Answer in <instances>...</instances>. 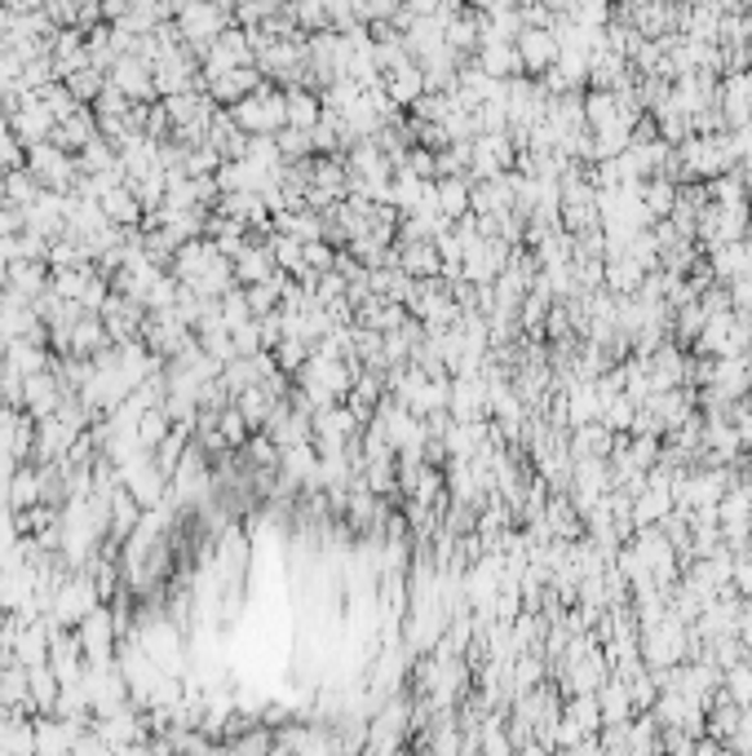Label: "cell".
<instances>
[{
  "label": "cell",
  "mask_w": 752,
  "mask_h": 756,
  "mask_svg": "<svg viewBox=\"0 0 752 756\" xmlns=\"http://www.w3.org/2000/svg\"><path fill=\"white\" fill-rule=\"evenodd\" d=\"M637 651H641V664L647 668H673V664L691 660V624L678 619L673 610H664L660 619L641 624Z\"/></svg>",
  "instance_id": "1"
},
{
  "label": "cell",
  "mask_w": 752,
  "mask_h": 756,
  "mask_svg": "<svg viewBox=\"0 0 752 756\" xmlns=\"http://www.w3.org/2000/svg\"><path fill=\"white\" fill-rule=\"evenodd\" d=\"M227 112L235 116V125L244 133H279L288 125V93L275 80H262L248 97H240L235 106H227Z\"/></svg>",
  "instance_id": "2"
},
{
  "label": "cell",
  "mask_w": 752,
  "mask_h": 756,
  "mask_svg": "<svg viewBox=\"0 0 752 756\" xmlns=\"http://www.w3.org/2000/svg\"><path fill=\"white\" fill-rule=\"evenodd\" d=\"M97 602H102V589H97L93 571H67V575L58 580L49 606H45V619H49L54 628H76Z\"/></svg>",
  "instance_id": "3"
},
{
  "label": "cell",
  "mask_w": 752,
  "mask_h": 756,
  "mask_svg": "<svg viewBox=\"0 0 752 756\" xmlns=\"http://www.w3.org/2000/svg\"><path fill=\"white\" fill-rule=\"evenodd\" d=\"M120 619L116 610L97 602L80 624H76V641H80V651H84V664H112L116 651H120Z\"/></svg>",
  "instance_id": "4"
},
{
  "label": "cell",
  "mask_w": 752,
  "mask_h": 756,
  "mask_svg": "<svg viewBox=\"0 0 752 756\" xmlns=\"http://www.w3.org/2000/svg\"><path fill=\"white\" fill-rule=\"evenodd\" d=\"M173 23H177L182 45H186V49H195V54H204L212 40H218V36L231 27V14H227V10H218V5H212V0H186V5L173 14Z\"/></svg>",
  "instance_id": "5"
},
{
  "label": "cell",
  "mask_w": 752,
  "mask_h": 756,
  "mask_svg": "<svg viewBox=\"0 0 752 756\" xmlns=\"http://www.w3.org/2000/svg\"><path fill=\"white\" fill-rule=\"evenodd\" d=\"M253 62H257V54H253L248 32H244L240 23H231L218 40H212V45L199 54V75H204V84H208V80H218V75H227V71H235V67H253Z\"/></svg>",
  "instance_id": "6"
},
{
  "label": "cell",
  "mask_w": 752,
  "mask_h": 756,
  "mask_svg": "<svg viewBox=\"0 0 752 756\" xmlns=\"http://www.w3.org/2000/svg\"><path fill=\"white\" fill-rule=\"evenodd\" d=\"M27 168L41 177L45 190H76V182H80V164H76V155L62 151V147H54V142H36V147H27Z\"/></svg>",
  "instance_id": "7"
},
{
  "label": "cell",
  "mask_w": 752,
  "mask_h": 756,
  "mask_svg": "<svg viewBox=\"0 0 752 756\" xmlns=\"http://www.w3.org/2000/svg\"><path fill=\"white\" fill-rule=\"evenodd\" d=\"M142 341H147L160 359H173V354H182V350L195 341V328H190V323H186L177 310H160V314H147Z\"/></svg>",
  "instance_id": "8"
},
{
  "label": "cell",
  "mask_w": 752,
  "mask_h": 756,
  "mask_svg": "<svg viewBox=\"0 0 752 756\" xmlns=\"http://www.w3.org/2000/svg\"><path fill=\"white\" fill-rule=\"evenodd\" d=\"M97 314L106 323V337H112V346H125V341H138L142 337V323H147V305L142 301H134V296H125V292L112 288V296L102 301Z\"/></svg>",
  "instance_id": "9"
},
{
  "label": "cell",
  "mask_w": 752,
  "mask_h": 756,
  "mask_svg": "<svg viewBox=\"0 0 752 756\" xmlns=\"http://www.w3.org/2000/svg\"><path fill=\"white\" fill-rule=\"evenodd\" d=\"M448 416H452V420H491V403H487V376H483V372H452V389H448Z\"/></svg>",
  "instance_id": "10"
},
{
  "label": "cell",
  "mask_w": 752,
  "mask_h": 756,
  "mask_svg": "<svg viewBox=\"0 0 752 756\" xmlns=\"http://www.w3.org/2000/svg\"><path fill=\"white\" fill-rule=\"evenodd\" d=\"M509 253H513V248H509L500 235H478V240L465 248V257H461V279H470V283H496V275L505 270Z\"/></svg>",
  "instance_id": "11"
},
{
  "label": "cell",
  "mask_w": 752,
  "mask_h": 756,
  "mask_svg": "<svg viewBox=\"0 0 752 756\" xmlns=\"http://www.w3.org/2000/svg\"><path fill=\"white\" fill-rule=\"evenodd\" d=\"M106 80H112L120 93H129L134 102H155V67L147 54H120L112 67H106Z\"/></svg>",
  "instance_id": "12"
},
{
  "label": "cell",
  "mask_w": 752,
  "mask_h": 756,
  "mask_svg": "<svg viewBox=\"0 0 752 756\" xmlns=\"http://www.w3.org/2000/svg\"><path fill=\"white\" fill-rule=\"evenodd\" d=\"M84 434V429H76L71 420H62L58 411L54 416H41L36 420V447H32V465H54V461H62L71 447H76V439Z\"/></svg>",
  "instance_id": "13"
},
{
  "label": "cell",
  "mask_w": 752,
  "mask_h": 756,
  "mask_svg": "<svg viewBox=\"0 0 752 756\" xmlns=\"http://www.w3.org/2000/svg\"><path fill=\"white\" fill-rule=\"evenodd\" d=\"M513 45H518L522 71H527V75H535V80H541V75H545V71L558 62V49H563V45H558V36H554L549 27H522Z\"/></svg>",
  "instance_id": "14"
},
{
  "label": "cell",
  "mask_w": 752,
  "mask_h": 756,
  "mask_svg": "<svg viewBox=\"0 0 752 756\" xmlns=\"http://www.w3.org/2000/svg\"><path fill=\"white\" fill-rule=\"evenodd\" d=\"M71 389L62 385V376L54 372V368H45V372H32L27 381H23V411L32 416V420H41V416H54L58 411V403L67 398Z\"/></svg>",
  "instance_id": "15"
},
{
  "label": "cell",
  "mask_w": 752,
  "mask_h": 756,
  "mask_svg": "<svg viewBox=\"0 0 752 756\" xmlns=\"http://www.w3.org/2000/svg\"><path fill=\"white\" fill-rule=\"evenodd\" d=\"M10 125H14V133H19L23 147H36V142H49L54 138V125L58 120H54V112H49V106L36 97V89H32L19 112H10Z\"/></svg>",
  "instance_id": "16"
},
{
  "label": "cell",
  "mask_w": 752,
  "mask_h": 756,
  "mask_svg": "<svg viewBox=\"0 0 752 756\" xmlns=\"http://www.w3.org/2000/svg\"><path fill=\"white\" fill-rule=\"evenodd\" d=\"M647 266H641L628 248H620V253H606L602 257V288L606 292H615V296H628V292H637L641 283H647Z\"/></svg>",
  "instance_id": "17"
},
{
  "label": "cell",
  "mask_w": 752,
  "mask_h": 756,
  "mask_svg": "<svg viewBox=\"0 0 752 756\" xmlns=\"http://www.w3.org/2000/svg\"><path fill=\"white\" fill-rule=\"evenodd\" d=\"M633 80H637L633 62L624 54H615L611 45L589 54V89H628Z\"/></svg>",
  "instance_id": "18"
},
{
  "label": "cell",
  "mask_w": 752,
  "mask_h": 756,
  "mask_svg": "<svg viewBox=\"0 0 752 756\" xmlns=\"http://www.w3.org/2000/svg\"><path fill=\"white\" fill-rule=\"evenodd\" d=\"M97 203H102V218L112 222V226H125V231L129 226H142V218H147V208H142V199L134 190V182H120L112 190H102Z\"/></svg>",
  "instance_id": "19"
},
{
  "label": "cell",
  "mask_w": 752,
  "mask_h": 756,
  "mask_svg": "<svg viewBox=\"0 0 752 756\" xmlns=\"http://www.w3.org/2000/svg\"><path fill=\"white\" fill-rule=\"evenodd\" d=\"M394 261L412 279H435V275H443V257H439V244L435 240H398L394 244Z\"/></svg>",
  "instance_id": "20"
},
{
  "label": "cell",
  "mask_w": 752,
  "mask_h": 756,
  "mask_svg": "<svg viewBox=\"0 0 752 756\" xmlns=\"http://www.w3.org/2000/svg\"><path fill=\"white\" fill-rule=\"evenodd\" d=\"M231 270H235V283L240 288H248V283H262V279H270L279 266H275V253H270V244L266 240H248L235 257H231Z\"/></svg>",
  "instance_id": "21"
},
{
  "label": "cell",
  "mask_w": 752,
  "mask_h": 756,
  "mask_svg": "<svg viewBox=\"0 0 752 756\" xmlns=\"http://www.w3.org/2000/svg\"><path fill=\"white\" fill-rule=\"evenodd\" d=\"M704 266L713 270V279H717V283H730L734 275L752 270V248H748V240H726V244H708V248H704Z\"/></svg>",
  "instance_id": "22"
},
{
  "label": "cell",
  "mask_w": 752,
  "mask_h": 756,
  "mask_svg": "<svg viewBox=\"0 0 752 756\" xmlns=\"http://www.w3.org/2000/svg\"><path fill=\"white\" fill-rule=\"evenodd\" d=\"M49 645H54V628H49V619H45V615H36V619H27V624L19 628V641H14V660H19L23 668L49 664Z\"/></svg>",
  "instance_id": "23"
},
{
  "label": "cell",
  "mask_w": 752,
  "mask_h": 756,
  "mask_svg": "<svg viewBox=\"0 0 752 756\" xmlns=\"http://www.w3.org/2000/svg\"><path fill=\"white\" fill-rule=\"evenodd\" d=\"M385 93H390V102L398 106V112H412V102L425 93V75H420V62L416 58H407V62H398L394 71H385Z\"/></svg>",
  "instance_id": "24"
},
{
  "label": "cell",
  "mask_w": 752,
  "mask_h": 756,
  "mask_svg": "<svg viewBox=\"0 0 752 756\" xmlns=\"http://www.w3.org/2000/svg\"><path fill=\"white\" fill-rule=\"evenodd\" d=\"M615 439H620V434H611V429H606L602 420H589V424H576V429H567V447H571V461H580V456H606V461H611V452H615Z\"/></svg>",
  "instance_id": "25"
},
{
  "label": "cell",
  "mask_w": 752,
  "mask_h": 756,
  "mask_svg": "<svg viewBox=\"0 0 752 756\" xmlns=\"http://www.w3.org/2000/svg\"><path fill=\"white\" fill-rule=\"evenodd\" d=\"M262 80H266V75L257 71V62H253V67H235V71H227V75H218V80H208V97L218 102V106H235V102L248 97Z\"/></svg>",
  "instance_id": "26"
},
{
  "label": "cell",
  "mask_w": 752,
  "mask_h": 756,
  "mask_svg": "<svg viewBox=\"0 0 752 756\" xmlns=\"http://www.w3.org/2000/svg\"><path fill=\"white\" fill-rule=\"evenodd\" d=\"M89 138H97V116H93V106H84V102H80L67 120H58V125H54V138H49V142L76 155V151H80Z\"/></svg>",
  "instance_id": "27"
},
{
  "label": "cell",
  "mask_w": 752,
  "mask_h": 756,
  "mask_svg": "<svg viewBox=\"0 0 752 756\" xmlns=\"http://www.w3.org/2000/svg\"><path fill=\"white\" fill-rule=\"evenodd\" d=\"M5 288H14L23 301H36L49 288V261H32V257H14L5 266Z\"/></svg>",
  "instance_id": "28"
},
{
  "label": "cell",
  "mask_w": 752,
  "mask_h": 756,
  "mask_svg": "<svg viewBox=\"0 0 752 756\" xmlns=\"http://www.w3.org/2000/svg\"><path fill=\"white\" fill-rule=\"evenodd\" d=\"M106 346H112V337H106V323L97 310H84L76 323H71V354L80 359H97Z\"/></svg>",
  "instance_id": "29"
},
{
  "label": "cell",
  "mask_w": 752,
  "mask_h": 756,
  "mask_svg": "<svg viewBox=\"0 0 752 756\" xmlns=\"http://www.w3.org/2000/svg\"><path fill=\"white\" fill-rule=\"evenodd\" d=\"M142 500L125 487V482H116L112 487V539H106V545H125V539H129V531L142 522Z\"/></svg>",
  "instance_id": "30"
},
{
  "label": "cell",
  "mask_w": 752,
  "mask_h": 756,
  "mask_svg": "<svg viewBox=\"0 0 752 756\" xmlns=\"http://www.w3.org/2000/svg\"><path fill=\"white\" fill-rule=\"evenodd\" d=\"M0 359H5L23 381L32 376V372H45V368H54V350L45 346V341H27V337H19V341H10L5 346V354H0Z\"/></svg>",
  "instance_id": "31"
},
{
  "label": "cell",
  "mask_w": 752,
  "mask_h": 756,
  "mask_svg": "<svg viewBox=\"0 0 752 756\" xmlns=\"http://www.w3.org/2000/svg\"><path fill=\"white\" fill-rule=\"evenodd\" d=\"M474 67L487 71L491 80L527 75V71H522V58H518V45H478V49H474Z\"/></svg>",
  "instance_id": "32"
},
{
  "label": "cell",
  "mask_w": 752,
  "mask_h": 756,
  "mask_svg": "<svg viewBox=\"0 0 752 756\" xmlns=\"http://www.w3.org/2000/svg\"><path fill=\"white\" fill-rule=\"evenodd\" d=\"M288 125L297 129H314L319 120H324V97H319V89L310 84H288Z\"/></svg>",
  "instance_id": "33"
},
{
  "label": "cell",
  "mask_w": 752,
  "mask_h": 756,
  "mask_svg": "<svg viewBox=\"0 0 752 756\" xmlns=\"http://www.w3.org/2000/svg\"><path fill=\"white\" fill-rule=\"evenodd\" d=\"M0 190H5V203H14V208H27V203H36L41 199V177L27 168V164H19V168H10V173H0Z\"/></svg>",
  "instance_id": "34"
},
{
  "label": "cell",
  "mask_w": 752,
  "mask_h": 756,
  "mask_svg": "<svg viewBox=\"0 0 752 756\" xmlns=\"http://www.w3.org/2000/svg\"><path fill=\"white\" fill-rule=\"evenodd\" d=\"M678 186H682V182H673V177H664V173H656V177L641 182V203H647L651 222H656V218H669V212H673V203H678Z\"/></svg>",
  "instance_id": "35"
},
{
  "label": "cell",
  "mask_w": 752,
  "mask_h": 756,
  "mask_svg": "<svg viewBox=\"0 0 752 756\" xmlns=\"http://www.w3.org/2000/svg\"><path fill=\"white\" fill-rule=\"evenodd\" d=\"M32 504H41V465L23 461L10 474V509H32Z\"/></svg>",
  "instance_id": "36"
},
{
  "label": "cell",
  "mask_w": 752,
  "mask_h": 756,
  "mask_svg": "<svg viewBox=\"0 0 752 756\" xmlns=\"http://www.w3.org/2000/svg\"><path fill=\"white\" fill-rule=\"evenodd\" d=\"M470 177H439V212L448 222L470 218Z\"/></svg>",
  "instance_id": "37"
},
{
  "label": "cell",
  "mask_w": 752,
  "mask_h": 756,
  "mask_svg": "<svg viewBox=\"0 0 752 756\" xmlns=\"http://www.w3.org/2000/svg\"><path fill=\"white\" fill-rule=\"evenodd\" d=\"M27 686H32V703H36V717H41V712H54V708H58V690H62V682H58V673H54L49 664H36V668H27Z\"/></svg>",
  "instance_id": "38"
},
{
  "label": "cell",
  "mask_w": 752,
  "mask_h": 756,
  "mask_svg": "<svg viewBox=\"0 0 752 756\" xmlns=\"http://www.w3.org/2000/svg\"><path fill=\"white\" fill-rule=\"evenodd\" d=\"M266 244H270V253H275V266H279L284 275H292V279H297V275L305 270V244H301V240H292L288 231H275V235H270Z\"/></svg>",
  "instance_id": "39"
},
{
  "label": "cell",
  "mask_w": 752,
  "mask_h": 756,
  "mask_svg": "<svg viewBox=\"0 0 752 756\" xmlns=\"http://www.w3.org/2000/svg\"><path fill=\"white\" fill-rule=\"evenodd\" d=\"M275 394H266L262 385H248L244 394H235V407L244 411V420L253 424V429H266V420H270V411H275Z\"/></svg>",
  "instance_id": "40"
},
{
  "label": "cell",
  "mask_w": 752,
  "mask_h": 756,
  "mask_svg": "<svg viewBox=\"0 0 752 756\" xmlns=\"http://www.w3.org/2000/svg\"><path fill=\"white\" fill-rule=\"evenodd\" d=\"M611 434H633V420H637V403L628 394H611L602 403V416H598Z\"/></svg>",
  "instance_id": "41"
},
{
  "label": "cell",
  "mask_w": 752,
  "mask_h": 756,
  "mask_svg": "<svg viewBox=\"0 0 752 756\" xmlns=\"http://www.w3.org/2000/svg\"><path fill=\"white\" fill-rule=\"evenodd\" d=\"M169 429H173V416L164 411V403H155V407H147V411L138 416V439H142V447H151V452L169 439Z\"/></svg>",
  "instance_id": "42"
},
{
  "label": "cell",
  "mask_w": 752,
  "mask_h": 756,
  "mask_svg": "<svg viewBox=\"0 0 752 756\" xmlns=\"http://www.w3.org/2000/svg\"><path fill=\"white\" fill-rule=\"evenodd\" d=\"M62 84L71 89V97H76V102H84V106H93V97H97V93L106 89V71L89 62V67H80V71H71V75H67Z\"/></svg>",
  "instance_id": "43"
},
{
  "label": "cell",
  "mask_w": 752,
  "mask_h": 756,
  "mask_svg": "<svg viewBox=\"0 0 752 756\" xmlns=\"http://www.w3.org/2000/svg\"><path fill=\"white\" fill-rule=\"evenodd\" d=\"M275 142H279V155H284V164H292V160H314V142H310V129L284 125V129L275 133Z\"/></svg>",
  "instance_id": "44"
},
{
  "label": "cell",
  "mask_w": 752,
  "mask_h": 756,
  "mask_svg": "<svg viewBox=\"0 0 752 756\" xmlns=\"http://www.w3.org/2000/svg\"><path fill=\"white\" fill-rule=\"evenodd\" d=\"M218 429H222V439H227L231 452H240V447L248 443V434H253V424L244 420V411H240L235 403H227V407L218 411Z\"/></svg>",
  "instance_id": "45"
},
{
  "label": "cell",
  "mask_w": 752,
  "mask_h": 756,
  "mask_svg": "<svg viewBox=\"0 0 752 756\" xmlns=\"http://www.w3.org/2000/svg\"><path fill=\"white\" fill-rule=\"evenodd\" d=\"M19 164H27V147L19 142L10 116H0V173H10V168H19Z\"/></svg>",
  "instance_id": "46"
},
{
  "label": "cell",
  "mask_w": 752,
  "mask_h": 756,
  "mask_svg": "<svg viewBox=\"0 0 752 756\" xmlns=\"http://www.w3.org/2000/svg\"><path fill=\"white\" fill-rule=\"evenodd\" d=\"M218 305H222V318L231 323V328H240V323H248V318H257L253 314V305H248V292L235 283L227 296H218Z\"/></svg>",
  "instance_id": "47"
},
{
  "label": "cell",
  "mask_w": 752,
  "mask_h": 756,
  "mask_svg": "<svg viewBox=\"0 0 752 756\" xmlns=\"http://www.w3.org/2000/svg\"><path fill=\"white\" fill-rule=\"evenodd\" d=\"M270 354H275V363H279V368H284L288 376H297V368H301V363L310 359V346H305L301 337H284V341H279V346H275Z\"/></svg>",
  "instance_id": "48"
},
{
  "label": "cell",
  "mask_w": 752,
  "mask_h": 756,
  "mask_svg": "<svg viewBox=\"0 0 752 756\" xmlns=\"http://www.w3.org/2000/svg\"><path fill=\"white\" fill-rule=\"evenodd\" d=\"M231 341H235V359H253L257 350H266V346H262V323H257V318H248V323H240V328H231Z\"/></svg>",
  "instance_id": "49"
},
{
  "label": "cell",
  "mask_w": 752,
  "mask_h": 756,
  "mask_svg": "<svg viewBox=\"0 0 752 756\" xmlns=\"http://www.w3.org/2000/svg\"><path fill=\"white\" fill-rule=\"evenodd\" d=\"M403 10V0H359V19L372 23H394V14Z\"/></svg>",
  "instance_id": "50"
},
{
  "label": "cell",
  "mask_w": 752,
  "mask_h": 756,
  "mask_svg": "<svg viewBox=\"0 0 752 756\" xmlns=\"http://www.w3.org/2000/svg\"><path fill=\"white\" fill-rule=\"evenodd\" d=\"M333 266H337V248H333L328 240H314V244H305V270L324 275V270H333Z\"/></svg>",
  "instance_id": "51"
},
{
  "label": "cell",
  "mask_w": 752,
  "mask_h": 756,
  "mask_svg": "<svg viewBox=\"0 0 752 756\" xmlns=\"http://www.w3.org/2000/svg\"><path fill=\"white\" fill-rule=\"evenodd\" d=\"M730 589L739 597H752V549L734 554V567H730Z\"/></svg>",
  "instance_id": "52"
},
{
  "label": "cell",
  "mask_w": 752,
  "mask_h": 756,
  "mask_svg": "<svg viewBox=\"0 0 752 756\" xmlns=\"http://www.w3.org/2000/svg\"><path fill=\"white\" fill-rule=\"evenodd\" d=\"M23 226H27L23 208H14V203H0V235H23Z\"/></svg>",
  "instance_id": "53"
},
{
  "label": "cell",
  "mask_w": 752,
  "mask_h": 756,
  "mask_svg": "<svg viewBox=\"0 0 752 756\" xmlns=\"http://www.w3.org/2000/svg\"><path fill=\"white\" fill-rule=\"evenodd\" d=\"M734 637L743 641V651L752 655V597H743V610H739V628H734Z\"/></svg>",
  "instance_id": "54"
},
{
  "label": "cell",
  "mask_w": 752,
  "mask_h": 756,
  "mask_svg": "<svg viewBox=\"0 0 752 756\" xmlns=\"http://www.w3.org/2000/svg\"><path fill=\"white\" fill-rule=\"evenodd\" d=\"M470 10H478V14H496V10H509V5H518V0H465Z\"/></svg>",
  "instance_id": "55"
},
{
  "label": "cell",
  "mask_w": 752,
  "mask_h": 756,
  "mask_svg": "<svg viewBox=\"0 0 752 756\" xmlns=\"http://www.w3.org/2000/svg\"><path fill=\"white\" fill-rule=\"evenodd\" d=\"M212 5H218V10H227V14H235V5H240V0H212Z\"/></svg>",
  "instance_id": "56"
},
{
  "label": "cell",
  "mask_w": 752,
  "mask_h": 756,
  "mask_svg": "<svg viewBox=\"0 0 752 756\" xmlns=\"http://www.w3.org/2000/svg\"><path fill=\"white\" fill-rule=\"evenodd\" d=\"M518 5H531V0H518Z\"/></svg>",
  "instance_id": "57"
},
{
  "label": "cell",
  "mask_w": 752,
  "mask_h": 756,
  "mask_svg": "<svg viewBox=\"0 0 752 756\" xmlns=\"http://www.w3.org/2000/svg\"><path fill=\"white\" fill-rule=\"evenodd\" d=\"M611 5H620V0H611Z\"/></svg>",
  "instance_id": "58"
}]
</instances>
